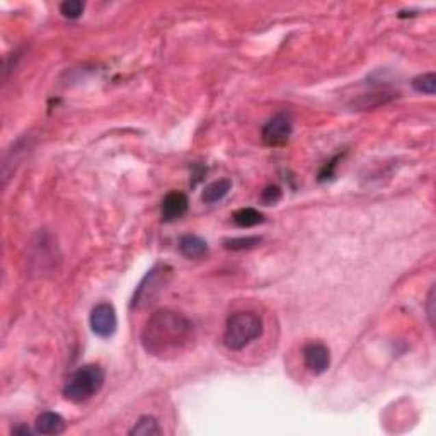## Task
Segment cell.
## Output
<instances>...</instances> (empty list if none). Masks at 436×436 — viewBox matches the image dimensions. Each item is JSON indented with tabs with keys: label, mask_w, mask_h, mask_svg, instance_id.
<instances>
[{
	"label": "cell",
	"mask_w": 436,
	"mask_h": 436,
	"mask_svg": "<svg viewBox=\"0 0 436 436\" xmlns=\"http://www.w3.org/2000/svg\"><path fill=\"white\" fill-rule=\"evenodd\" d=\"M196 336L194 326L184 313L159 309L146 319L142 329V346L150 357L174 360L191 348Z\"/></svg>",
	"instance_id": "cell-1"
},
{
	"label": "cell",
	"mask_w": 436,
	"mask_h": 436,
	"mask_svg": "<svg viewBox=\"0 0 436 436\" xmlns=\"http://www.w3.org/2000/svg\"><path fill=\"white\" fill-rule=\"evenodd\" d=\"M435 303H436V298H435V285L431 287L430 293H428V300H426V316H428V320H430V326L435 327V316H436V310H435Z\"/></svg>",
	"instance_id": "cell-19"
},
{
	"label": "cell",
	"mask_w": 436,
	"mask_h": 436,
	"mask_svg": "<svg viewBox=\"0 0 436 436\" xmlns=\"http://www.w3.org/2000/svg\"><path fill=\"white\" fill-rule=\"evenodd\" d=\"M190 208V200L181 191H170L166 194L162 200V208H160V215H162L164 222H174L184 217Z\"/></svg>",
	"instance_id": "cell-8"
},
{
	"label": "cell",
	"mask_w": 436,
	"mask_h": 436,
	"mask_svg": "<svg viewBox=\"0 0 436 436\" xmlns=\"http://www.w3.org/2000/svg\"><path fill=\"white\" fill-rule=\"evenodd\" d=\"M170 278H172V268L167 264H155L135 290L133 298L130 302L131 310H145L153 305L167 288Z\"/></svg>",
	"instance_id": "cell-4"
},
{
	"label": "cell",
	"mask_w": 436,
	"mask_h": 436,
	"mask_svg": "<svg viewBox=\"0 0 436 436\" xmlns=\"http://www.w3.org/2000/svg\"><path fill=\"white\" fill-rule=\"evenodd\" d=\"M65 420L58 413L44 411L34 421V433L38 435H60L65 431Z\"/></svg>",
	"instance_id": "cell-9"
},
{
	"label": "cell",
	"mask_w": 436,
	"mask_h": 436,
	"mask_svg": "<svg viewBox=\"0 0 436 436\" xmlns=\"http://www.w3.org/2000/svg\"><path fill=\"white\" fill-rule=\"evenodd\" d=\"M292 131V116L288 113H285V111H281V113L274 114L271 120H268V123L263 127V131H261V137H263L264 145L277 149V146H283L288 144Z\"/></svg>",
	"instance_id": "cell-5"
},
{
	"label": "cell",
	"mask_w": 436,
	"mask_h": 436,
	"mask_svg": "<svg viewBox=\"0 0 436 436\" xmlns=\"http://www.w3.org/2000/svg\"><path fill=\"white\" fill-rule=\"evenodd\" d=\"M160 433H162V430L159 426V421L153 416H142L135 423V426L128 431L130 436H155Z\"/></svg>",
	"instance_id": "cell-14"
},
{
	"label": "cell",
	"mask_w": 436,
	"mask_h": 436,
	"mask_svg": "<svg viewBox=\"0 0 436 436\" xmlns=\"http://www.w3.org/2000/svg\"><path fill=\"white\" fill-rule=\"evenodd\" d=\"M337 160H339V155L334 157L333 160H329V162L324 166V169L320 170V174H319V181H327L334 176V169H336V166H337Z\"/></svg>",
	"instance_id": "cell-20"
},
{
	"label": "cell",
	"mask_w": 436,
	"mask_h": 436,
	"mask_svg": "<svg viewBox=\"0 0 436 436\" xmlns=\"http://www.w3.org/2000/svg\"><path fill=\"white\" fill-rule=\"evenodd\" d=\"M86 9V3L82 0H65L60 3V12L62 16L67 17V19H77L84 14Z\"/></svg>",
	"instance_id": "cell-17"
},
{
	"label": "cell",
	"mask_w": 436,
	"mask_h": 436,
	"mask_svg": "<svg viewBox=\"0 0 436 436\" xmlns=\"http://www.w3.org/2000/svg\"><path fill=\"white\" fill-rule=\"evenodd\" d=\"M106 373L101 365H84L77 368L64 385V396L70 402L80 404L101 392Z\"/></svg>",
	"instance_id": "cell-2"
},
{
	"label": "cell",
	"mask_w": 436,
	"mask_h": 436,
	"mask_svg": "<svg viewBox=\"0 0 436 436\" xmlns=\"http://www.w3.org/2000/svg\"><path fill=\"white\" fill-rule=\"evenodd\" d=\"M31 433H34V430L31 431L29 428L27 426H17V428H14L12 430V435H31Z\"/></svg>",
	"instance_id": "cell-21"
},
{
	"label": "cell",
	"mask_w": 436,
	"mask_h": 436,
	"mask_svg": "<svg viewBox=\"0 0 436 436\" xmlns=\"http://www.w3.org/2000/svg\"><path fill=\"white\" fill-rule=\"evenodd\" d=\"M230 190H232V181H230L229 177H223V179L214 181V183H210L205 188L203 194H201V200L207 205H214L217 203V201L223 200V198L229 194Z\"/></svg>",
	"instance_id": "cell-12"
},
{
	"label": "cell",
	"mask_w": 436,
	"mask_h": 436,
	"mask_svg": "<svg viewBox=\"0 0 436 436\" xmlns=\"http://www.w3.org/2000/svg\"><path fill=\"white\" fill-rule=\"evenodd\" d=\"M413 89L420 94L433 96L436 92V73L428 72L423 75H418L416 79H413Z\"/></svg>",
	"instance_id": "cell-15"
},
{
	"label": "cell",
	"mask_w": 436,
	"mask_h": 436,
	"mask_svg": "<svg viewBox=\"0 0 436 436\" xmlns=\"http://www.w3.org/2000/svg\"><path fill=\"white\" fill-rule=\"evenodd\" d=\"M261 237H235V239H227L223 242L225 249L229 251H247L253 249V247L259 246Z\"/></svg>",
	"instance_id": "cell-16"
},
{
	"label": "cell",
	"mask_w": 436,
	"mask_h": 436,
	"mask_svg": "<svg viewBox=\"0 0 436 436\" xmlns=\"http://www.w3.org/2000/svg\"><path fill=\"white\" fill-rule=\"evenodd\" d=\"M303 365L313 375H322L331 366V351L324 343H309L302 350Z\"/></svg>",
	"instance_id": "cell-7"
},
{
	"label": "cell",
	"mask_w": 436,
	"mask_h": 436,
	"mask_svg": "<svg viewBox=\"0 0 436 436\" xmlns=\"http://www.w3.org/2000/svg\"><path fill=\"white\" fill-rule=\"evenodd\" d=\"M263 334V319L254 312H237L229 317L223 343L230 351H240Z\"/></svg>",
	"instance_id": "cell-3"
},
{
	"label": "cell",
	"mask_w": 436,
	"mask_h": 436,
	"mask_svg": "<svg viewBox=\"0 0 436 436\" xmlns=\"http://www.w3.org/2000/svg\"><path fill=\"white\" fill-rule=\"evenodd\" d=\"M179 253L186 259H201L208 254V244L200 235L188 233L179 239Z\"/></svg>",
	"instance_id": "cell-10"
},
{
	"label": "cell",
	"mask_w": 436,
	"mask_h": 436,
	"mask_svg": "<svg viewBox=\"0 0 436 436\" xmlns=\"http://www.w3.org/2000/svg\"><path fill=\"white\" fill-rule=\"evenodd\" d=\"M281 196H283L281 188L277 186V184H271V186L264 188V191L261 193V201H263V205H266V207H273V205H277L278 201L281 200Z\"/></svg>",
	"instance_id": "cell-18"
},
{
	"label": "cell",
	"mask_w": 436,
	"mask_h": 436,
	"mask_svg": "<svg viewBox=\"0 0 436 436\" xmlns=\"http://www.w3.org/2000/svg\"><path fill=\"white\" fill-rule=\"evenodd\" d=\"M397 94L390 92V90H376V92L363 94L358 99L353 101V107L357 111H368L375 110V107L383 106V104L390 103L392 99H396Z\"/></svg>",
	"instance_id": "cell-11"
},
{
	"label": "cell",
	"mask_w": 436,
	"mask_h": 436,
	"mask_svg": "<svg viewBox=\"0 0 436 436\" xmlns=\"http://www.w3.org/2000/svg\"><path fill=\"white\" fill-rule=\"evenodd\" d=\"M233 223L240 229H251L264 222V215L256 208H240L233 214Z\"/></svg>",
	"instance_id": "cell-13"
},
{
	"label": "cell",
	"mask_w": 436,
	"mask_h": 436,
	"mask_svg": "<svg viewBox=\"0 0 436 436\" xmlns=\"http://www.w3.org/2000/svg\"><path fill=\"white\" fill-rule=\"evenodd\" d=\"M90 329L96 336L107 339L113 336L118 329L116 309L111 303L101 302L90 310Z\"/></svg>",
	"instance_id": "cell-6"
}]
</instances>
